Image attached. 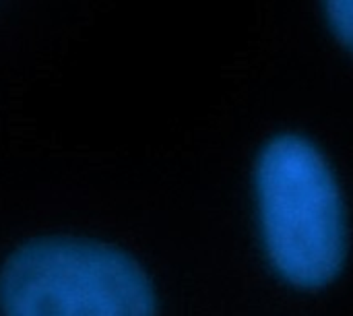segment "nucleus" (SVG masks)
<instances>
[{
    "instance_id": "1",
    "label": "nucleus",
    "mask_w": 353,
    "mask_h": 316,
    "mask_svg": "<svg viewBox=\"0 0 353 316\" xmlns=\"http://www.w3.org/2000/svg\"><path fill=\"white\" fill-rule=\"evenodd\" d=\"M256 201L267 257L281 279L316 290L347 255L345 209L335 174L306 139L281 135L256 161Z\"/></svg>"
},
{
    "instance_id": "2",
    "label": "nucleus",
    "mask_w": 353,
    "mask_h": 316,
    "mask_svg": "<svg viewBox=\"0 0 353 316\" xmlns=\"http://www.w3.org/2000/svg\"><path fill=\"white\" fill-rule=\"evenodd\" d=\"M2 316H155L141 265L103 242L43 238L14 250L0 271Z\"/></svg>"
},
{
    "instance_id": "3",
    "label": "nucleus",
    "mask_w": 353,
    "mask_h": 316,
    "mask_svg": "<svg viewBox=\"0 0 353 316\" xmlns=\"http://www.w3.org/2000/svg\"><path fill=\"white\" fill-rule=\"evenodd\" d=\"M325 8L337 37L353 52V0H325Z\"/></svg>"
}]
</instances>
